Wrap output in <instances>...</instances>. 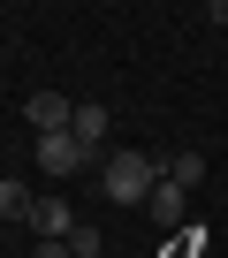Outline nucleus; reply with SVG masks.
<instances>
[{"label": "nucleus", "instance_id": "1a4fd4ad", "mask_svg": "<svg viewBox=\"0 0 228 258\" xmlns=\"http://www.w3.org/2000/svg\"><path fill=\"white\" fill-rule=\"evenodd\" d=\"M99 250H106L99 220H76V228H69V258H99Z\"/></svg>", "mask_w": 228, "mask_h": 258}, {"label": "nucleus", "instance_id": "20e7f679", "mask_svg": "<svg viewBox=\"0 0 228 258\" xmlns=\"http://www.w3.org/2000/svg\"><path fill=\"white\" fill-rule=\"evenodd\" d=\"M69 114H76V106H69L61 91H31V129H38V137H61Z\"/></svg>", "mask_w": 228, "mask_h": 258}, {"label": "nucleus", "instance_id": "6e6552de", "mask_svg": "<svg viewBox=\"0 0 228 258\" xmlns=\"http://www.w3.org/2000/svg\"><path fill=\"white\" fill-rule=\"evenodd\" d=\"M31 213H38V198H31L16 175H0V220H31Z\"/></svg>", "mask_w": 228, "mask_h": 258}, {"label": "nucleus", "instance_id": "423d86ee", "mask_svg": "<svg viewBox=\"0 0 228 258\" xmlns=\"http://www.w3.org/2000/svg\"><path fill=\"white\" fill-rule=\"evenodd\" d=\"M145 205H152V220H160V228H183V213H190V190H183V182H160Z\"/></svg>", "mask_w": 228, "mask_h": 258}, {"label": "nucleus", "instance_id": "0eeeda50", "mask_svg": "<svg viewBox=\"0 0 228 258\" xmlns=\"http://www.w3.org/2000/svg\"><path fill=\"white\" fill-rule=\"evenodd\" d=\"M198 175H205V152H160V182H183V190H198Z\"/></svg>", "mask_w": 228, "mask_h": 258}, {"label": "nucleus", "instance_id": "9d476101", "mask_svg": "<svg viewBox=\"0 0 228 258\" xmlns=\"http://www.w3.org/2000/svg\"><path fill=\"white\" fill-rule=\"evenodd\" d=\"M31 258H69V243H31Z\"/></svg>", "mask_w": 228, "mask_h": 258}, {"label": "nucleus", "instance_id": "f03ea898", "mask_svg": "<svg viewBox=\"0 0 228 258\" xmlns=\"http://www.w3.org/2000/svg\"><path fill=\"white\" fill-rule=\"evenodd\" d=\"M31 160H38V167H46L53 182H69V175H76V167H84L91 152H84V145L69 137V129H61V137H38V145H31Z\"/></svg>", "mask_w": 228, "mask_h": 258}, {"label": "nucleus", "instance_id": "7ed1b4c3", "mask_svg": "<svg viewBox=\"0 0 228 258\" xmlns=\"http://www.w3.org/2000/svg\"><path fill=\"white\" fill-rule=\"evenodd\" d=\"M31 228H38V243H69V228H76V205H69V198H38Z\"/></svg>", "mask_w": 228, "mask_h": 258}, {"label": "nucleus", "instance_id": "39448f33", "mask_svg": "<svg viewBox=\"0 0 228 258\" xmlns=\"http://www.w3.org/2000/svg\"><path fill=\"white\" fill-rule=\"evenodd\" d=\"M69 137H76L84 152L106 137V106H99V99H76V114H69Z\"/></svg>", "mask_w": 228, "mask_h": 258}, {"label": "nucleus", "instance_id": "9b49d317", "mask_svg": "<svg viewBox=\"0 0 228 258\" xmlns=\"http://www.w3.org/2000/svg\"><path fill=\"white\" fill-rule=\"evenodd\" d=\"M205 16H213V23H220V31H228V0H213V8H205Z\"/></svg>", "mask_w": 228, "mask_h": 258}, {"label": "nucleus", "instance_id": "f257e3e1", "mask_svg": "<svg viewBox=\"0 0 228 258\" xmlns=\"http://www.w3.org/2000/svg\"><path fill=\"white\" fill-rule=\"evenodd\" d=\"M99 190H106L114 205H145V198L160 190V152H114L106 175H99Z\"/></svg>", "mask_w": 228, "mask_h": 258}]
</instances>
